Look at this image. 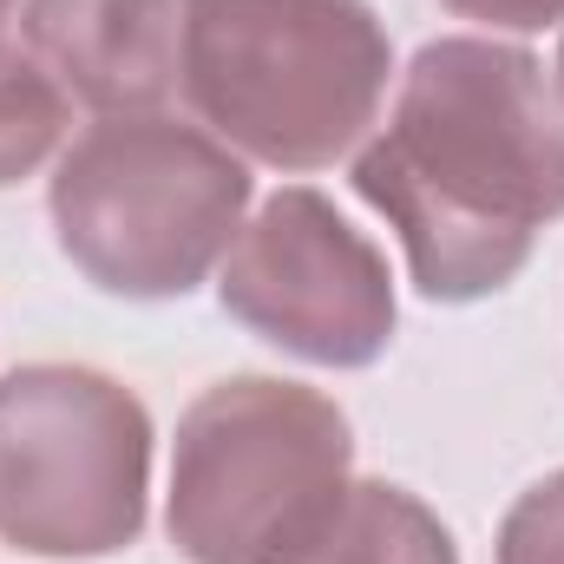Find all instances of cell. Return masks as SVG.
I'll list each match as a JSON object with an SVG mask.
<instances>
[{
    "label": "cell",
    "instance_id": "obj_1",
    "mask_svg": "<svg viewBox=\"0 0 564 564\" xmlns=\"http://www.w3.org/2000/svg\"><path fill=\"white\" fill-rule=\"evenodd\" d=\"M355 191L394 224L414 289L479 302L532 263L564 217V99L552 73L506 40H426L394 112L355 158Z\"/></svg>",
    "mask_w": 564,
    "mask_h": 564
},
{
    "label": "cell",
    "instance_id": "obj_2",
    "mask_svg": "<svg viewBox=\"0 0 564 564\" xmlns=\"http://www.w3.org/2000/svg\"><path fill=\"white\" fill-rule=\"evenodd\" d=\"M184 99L270 171H322L368 139L394 46L368 0H184Z\"/></svg>",
    "mask_w": 564,
    "mask_h": 564
},
{
    "label": "cell",
    "instance_id": "obj_3",
    "mask_svg": "<svg viewBox=\"0 0 564 564\" xmlns=\"http://www.w3.org/2000/svg\"><path fill=\"white\" fill-rule=\"evenodd\" d=\"M53 237L93 289L171 302L210 276L250 210V171L171 112L93 119L53 164Z\"/></svg>",
    "mask_w": 564,
    "mask_h": 564
},
{
    "label": "cell",
    "instance_id": "obj_4",
    "mask_svg": "<svg viewBox=\"0 0 564 564\" xmlns=\"http://www.w3.org/2000/svg\"><path fill=\"white\" fill-rule=\"evenodd\" d=\"M348 414L276 375L204 388L171 446V545L191 564H282L355 486Z\"/></svg>",
    "mask_w": 564,
    "mask_h": 564
},
{
    "label": "cell",
    "instance_id": "obj_5",
    "mask_svg": "<svg viewBox=\"0 0 564 564\" xmlns=\"http://www.w3.org/2000/svg\"><path fill=\"white\" fill-rule=\"evenodd\" d=\"M151 499L144 401L73 361L0 381V539L33 558H112L139 545Z\"/></svg>",
    "mask_w": 564,
    "mask_h": 564
},
{
    "label": "cell",
    "instance_id": "obj_6",
    "mask_svg": "<svg viewBox=\"0 0 564 564\" xmlns=\"http://www.w3.org/2000/svg\"><path fill=\"white\" fill-rule=\"evenodd\" d=\"M217 295L250 335L315 368H368L394 341L388 257L308 184L263 197L224 257Z\"/></svg>",
    "mask_w": 564,
    "mask_h": 564
},
{
    "label": "cell",
    "instance_id": "obj_7",
    "mask_svg": "<svg viewBox=\"0 0 564 564\" xmlns=\"http://www.w3.org/2000/svg\"><path fill=\"white\" fill-rule=\"evenodd\" d=\"M20 46L99 119L184 99V0H26Z\"/></svg>",
    "mask_w": 564,
    "mask_h": 564
},
{
    "label": "cell",
    "instance_id": "obj_8",
    "mask_svg": "<svg viewBox=\"0 0 564 564\" xmlns=\"http://www.w3.org/2000/svg\"><path fill=\"white\" fill-rule=\"evenodd\" d=\"M282 564H459V552L408 486L355 479Z\"/></svg>",
    "mask_w": 564,
    "mask_h": 564
},
{
    "label": "cell",
    "instance_id": "obj_9",
    "mask_svg": "<svg viewBox=\"0 0 564 564\" xmlns=\"http://www.w3.org/2000/svg\"><path fill=\"white\" fill-rule=\"evenodd\" d=\"M66 112H73V99L59 93V79L26 46L0 40V191L33 177L59 151Z\"/></svg>",
    "mask_w": 564,
    "mask_h": 564
},
{
    "label": "cell",
    "instance_id": "obj_10",
    "mask_svg": "<svg viewBox=\"0 0 564 564\" xmlns=\"http://www.w3.org/2000/svg\"><path fill=\"white\" fill-rule=\"evenodd\" d=\"M499 564H564V473H545L499 519Z\"/></svg>",
    "mask_w": 564,
    "mask_h": 564
},
{
    "label": "cell",
    "instance_id": "obj_11",
    "mask_svg": "<svg viewBox=\"0 0 564 564\" xmlns=\"http://www.w3.org/2000/svg\"><path fill=\"white\" fill-rule=\"evenodd\" d=\"M453 7L459 20H479L492 33H539V26H558L564 0H440Z\"/></svg>",
    "mask_w": 564,
    "mask_h": 564
},
{
    "label": "cell",
    "instance_id": "obj_12",
    "mask_svg": "<svg viewBox=\"0 0 564 564\" xmlns=\"http://www.w3.org/2000/svg\"><path fill=\"white\" fill-rule=\"evenodd\" d=\"M552 86H558V99H564V40H558V79Z\"/></svg>",
    "mask_w": 564,
    "mask_h": 564
},
{
    "label": "cell",
    "instance_id": "obj_13",
    "mask_svg": "<svg viewBox=\"0 0 564 564\" xmlns=\"http://www.w3.org/2000/svg\"><path fill=\"white\" fill-rule=\"evenodd\" d=\"M7 7H13V0H0V20H7Z\"/></svg>",
    "mask_w": 564,
    "mask_h": 564
}]
</instances>
